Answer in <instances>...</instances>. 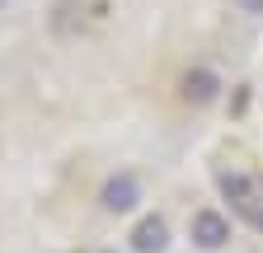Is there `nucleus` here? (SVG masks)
I'll return each instance as SVG.
<instances>
[{
	"instance_id": "1",
	"label": "nucleus",
	"mask_w": 263,
	"mask_h": 253,
	"mask_svg": "<svg viewBox=\"0 0 263 253\" xmlns=\"http://www.w3.org/2000/svg\"><path fill=\"white\" fill-rule=\"evenodd\" d=\"M99 206H104L108 216H127V211H137L141 206V178L137 174H108L104 187H99Z\"/></svg>"
},
{
	"instance_id": "2",
	"label": "nucleus",
	"mask_w": 263,
	"mask_h": 253,
	"mask_svg": "<svg viewBox=\"0 0 263 253\" xmlns=\"http://www.w3.org/2000/svg\"><path fill=\"white\" fill-rule=\"evenodd\" d=\"M179 99H183L188 108H212V103L221 99V75H216L212 66H188V71L179 75Z\"/></svg>"
},
{
	"instance_id": "3",
	"label": "nucleus",
	"mask_w": 263,
	"mask_h": 253,
	"mask_svg": "<svg viewBox=\"0 0 263 253\" xmlns=\"http://www.w3.org/2000/svg\"><path fill=\"white\" fill-rule=\"evenodd\" d=\"M188 239L202 253H216V248L230 244V220L216 206H202V211H193V220H188Z\"/></svg>"
},
{
	"instance_id": "4",
	"label": "nucleus",
	"mask_w": 263,
	"mask_h": 253,
	"mask_svg": "<svg viewBox=\"0 0 263 253\" xmlns=\"http://www.w3.org/2000/svg\"><path fill=\"white\" fill-rule=\"evenodd\" d=\"M132 253H164V248H170V220H164V216H141L137 220V225H132Z\"/></svg>"
},
{
	"instance_id": "5",
	"label": "nucleus",
	"mask_w": 263,
	"mask_h": 253,
	"mask_svg": "<svg viewBox=\"0 0 263 253\" xmlns=\"http://www.w3.org/2000/svg\"><path fill=\"white\" fill-rule=\"evenodd\" d=\"M216 187H221V197L235 206L245 220L254 216V178L249 174H216Z\"/></svg>"
},
{
	"instance_id": "6",
	"label": "nucleus",
	"mask_w": 263,
	"mask_h": 253,
	"mask_svg": "<svg viewBox=\"0 0 263 253\" xmlns=\"http://www.w3.org/2000/svg\"><path fill=\"white\" fill-rule=\"evenodd\" d=\"M249 225L263 230V178H254V216H249Z\"/></svg>"
},
{
	"instance_id": "7",
	"label": "nucleus",
	"mask_w": 263,
	"mask_h": 253,
	"mask_svg": "<svg viewBox=\"0 0 263 253\" xmlns=\"http://www.w3.org/2000/svg\"><path fill=\"white\" fill-rule=\"evenodd\" d=\"M235 10L249 14V19H263V0H235Z\"/></svg>"
},
{
	"instance_id": "8",
	"label": "nucleus",
	"mask_w": 263,
	"mask_h": 253,
	"mask_svg": "<svg viewBox=\"0 0 263 253\" xmlns=\"http://www.w3.org/2000/svg\"><path fill=\"white\" fill-rule=\"evenodd\" d=\"M99 253H118V248H99Z\"/></svg>"
},
{
	"instance_id": "9",
	"label": "nucleus",
	"mask_w": 263,
	"mask_h": 253,
	"mask_svg": "<svg viewBox=\"0 0 263 253\" xmlns=\"http://www.w3.org/2000/svg\"><path fill=\"white\" fill-rule=\"evenodd\" d=\"M0 5H5V0H0Z\"/></svg>"
}]
</instances>
